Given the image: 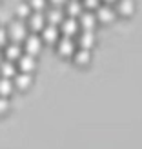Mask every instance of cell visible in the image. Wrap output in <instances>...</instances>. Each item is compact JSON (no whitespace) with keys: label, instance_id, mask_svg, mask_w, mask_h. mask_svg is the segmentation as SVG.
<instances>
[{"label":"cell","instance_id":"obj_17","mask_svg":"<svg viewBox=\"0 0 142 149\" xmlns=\"http://www.w3.org/2000/svg\"><path fill=\"white\" fill-rule=\"evenodd\" d=\"M0 74H2V78H13L15 74H17V68H15V62H0Z\"/></svg>","mask_w":142,"mask_h":149},{"label":"cell","instance_id":"obj_22","mask_svg":"<svg viewBox=\"0 0 142 149\" xmlns=\"http://www.w3.org/2000/svg\"><path fill=\"white\" fill-rule=\"evenodd\" d=\"M7 109H9V102L6 96H0V113H6Z\"/></svg>","mask_w":142,"mask_h":149},{"label":"cell","instance_id":"obj_15","mask_svg":"<svg viewBox=\"0 0 142 149\" xmlns=\"http://www.w3.org/2000/svg\"><path fill=\"white\" fill-rule=\"evenodd\" d=\"M13 78H15L13 86L17 87V89H27L29 86H31V82H33L31 73H17Z\"/></svg>","mask_w":142,"mask_h":149},{"label":"cell","instance_id":"obj_19","mask_svg":"<svg viewBox=\"0 0 142 149\" xmlns=\"http://www.w3.org/2000/svg\"><path fill=\"white\" fill-rule=\"evenodd\" d=\"M82 6L86 11H97L102 6V0H82Z\"/></svg>","mask_w":142,"mask_h":149},{"label":"cell","instance_id":"obj_12","mask_svg":"<svg viewBox=\"0 0 142 149\" xmlns=\"http://www.w3.org/2000/svg\"><path fill=\"white\" fill-rule=\"evenodd\" d=\"M46 17V22L51 26H60V22L66 18V15H64V9L62 7H51V9L44 15Z\"/></svg>","mask_w":142,"mask_h":149},{"label":"cell","instance_id":"obj_9","mask_svg":"<svg viewBox=\"0 0 142 149\" xmlns=\"http://www.w3.org/2000/svg\"><path fill=\"white\" fill-rule=\"evenodd\" d=\"M135 9H137L135 0H117L115 2V13L120 17H131Z\"/></svg>","mask_w":142,"mask_h":149},{"label":"cell","instance_id":"obj_2","mask_svg":"<svg viewBox=\"0 0 142 149\" xmlns=\"http://www.w3.org/2000/svg\"><path fill=\"white\" fill-rule=\"evenodd\" d=\"M95 17H97V22H100V24H111V22L117 18V13H115L113 6L102 4L99 9L95 11Z\"/></svg>","mask_w":142,"mask_h":149},{"label":"cell","instance_id":"obj_11","mask_svg":"<svg viewBox=\"0 0 142 149\" xmlns=\"http://www.w3.org/2000/svg\"><path fill=\"white\" fill-rule=\"evenodd\" d=\"M44 26H46V17H44L42 11H35L27 17V27L31 29V31H42Z\"/></svg>","mask_w":142,"mask_h":149},{"label":"cell","instance_id":"obj_14","mask_svg":"<svg viewBox=\"0 0 142 149\" xmlns=\"http://www.w3.org/2000/svg\"><path fill=\"white\" fill-rule=\"evenodd\" d=\"M36 68V60H35V56L33 55H22L18 58V69L20 73H33V69Z\"/></svg>","mask_w":142,"mask_h":149},{"label":"cell","instance_id":"obj_24","mask_svg":"<svg viewBox=\"0 0 142 149\" xmlns=\"http://www.w3.org/2000/svg\"><path fill=\"white\" fill-rule=\"evenodd\" d=\"M6 44H7V31L0 29V46H6Z\"/></svg>","mask_w":142,"mask_h":149},{"label":"cell","instance_id":"obj_25","mask_svg":"<svg viewBox=\"0 0 142 149\" xmlns=\"http://www.w3.org/2000/svg\"><path fill=\"white\" fill-rule=\"evenodd\" d=\"M117 0H102V4H108V6H113Z\"/></svg>","mask_w":142,"mask_h":149},{"label":"cell","instance_id":"obj_7","mask_svg":"<svg viewBox=\"0 0 142 149\" xmlns=\"http://www.w3.org/2000/svg\"><path fill=\"white\" fill-rule=\"evenodd\" d=\"M71 56H73L75 65H78V68H87V65L91 64V49L77 47V49H75V53H73Z\"/></svg>","mask_w":142,"mask_h":149},{"label":"cell","instance_id":"obj_8","mask_svg":"<svg viewBox=\"0 0 142 149\" xmlns=\"http://www.w3.org/2000/svg\"><path fill=\"white\" fill-rule=\"evenodd\" d=\"M26 53L27 55H38L40 53V49H42V38L36 33H33V35H27L26 36Z\"/></svg>","mask_w":142,"mask_h":149},{"label":"cell","instance_id":"obj_13","mask_svg":"<svg viewBox=\"0 0 142 149\" xmlns=\"http://www.w3.org/2000/svg\"><path fill=\"white\" fill-rule=\"evenodd\" d=\"M64 7H66L64 15H66V17H71V18H78L80 13L84 11V6H82L80 0H68Z\"/></svg>","mask_w":142,"mask_h":149},{"label":"cell","instance_id":"obj_23","mask_svg":"<svg viewBox=\"0 0 142 149\" xmlns=\"http://www.w3.org/2000/svg\"><path fill=\"white\" fill-rule=\"evenodd\" d=\"M48 2L51 4V7H64L68 0H48Z\"/></svg>","mask_w":142,"mask_h":149},{"label":"cell","instance_id":"obj_21","mask_svg":"<svg viewBox=\"0 0 142 149\" xmlns=\"http://www.w3.org/2000/svg\"><path fill=\"white\" fill-rule=\"evenodd\" d=\"M29 15H31V7H29V4H20V6L17 7V17L27 18Z\"/></svg>","mask_w":142,"mask_h":149},{"label":"cell","instance_id":"obj_18","mask_svg":"<svg viewBox=\"0 0 142 149\" xmlns=\"http://www.w3.org/2000/svg\"><path fill=\"white\" fill-rule=\"evenodd\" d=\"M13 89H15V86H13L11 78H0V96H6L7 98L13 93Z\"/></svg>","mask_w":142,"mask_h":149},{"label":"cell","instance_id":"obj_10","mask_svg":"<svg viewBox=\"0 0 142 149\" xmlns=\"http://www.w3.org/2000/svg\"><path fill=\"white\" fill-rule=\"evenodd\" d=\"M42 42H46V44H57L58 38H60V31H58V26H51V24H46L42 29Z\"/></svg>","mask_w":142,"mask_h":149},{"label":"cell","instance_id":"obj_3","mask_svg":"<svg viewBox=\"0 0 142 149\" xmlns=\"http://www.w3.org/2000/svg\"><path fill=\"white\" fill-rule=\"evenodd\" d=\"M78 20V26L82 31H95V27H97V17H95V11H82L80 13V17L77 18Z\"/></svg>","mask_w":142,"mask_h":149},{"label":"cell","instance_id":"obj_16","mask_svg":"<svg viewBox=\"0 0 142 149\" xmlns=\"http://www.w3.org/2000/svg\"><path fill=\"white\" fill-rule=\"evenodd\" d=\"M20 56H22V47L17 42H13V44H9V46L6 47V60L15 62V60H18Z\"/></svg>","mask_w":142,"mask_h":149},{"label":"cell","instance_id":"obj_5","mask_svg":"<svg viewBox=\"0 0 142 149\" xmlns=\"http://www.w3.org/2000/svg\"><path fill=\"white\" fill-rule=\"evenodd\" d=\"M27 36V27L22 24V22H13V24L9 26V31H7V38H11L13 42H22L26 40Z\"/></svg>","mask_w":142,"mask_h":149},{"label":"cell","instance_id":"obj_26","mask_svg":"<svg viewBox=\"0 0 142 149\" xmlns=\"http://www.w3.org/2000/svg\"><path fill=\"white\" fill-rule=\"evenodd\" d=\"M0 62H2V53H0Z\"/></svg>","mask_w":142,"mask_h":149},{"label":"cell","instance_id":"obj_1","mask_svg":"<svg viewBox=\"0 0 142 149\" xmlns=\"http://www.w3.org/2000/svg\"><path fill=\"white\" fill-rule=\"evenodd\" d=\"M58 31H60L62 36H77L78 31H80V26H78V20L77 18H71V17H66L62 22H60V27H58Z\"/></svg>","mask_w":142,"mask_h":149},{"label":"cell","instance_id":"obj_4","mask_svg":"<svg viewBox=\"0 0 142 149\" xmlns=\"http://www.w3.org/2000/svg\"><path fill=\"white\" fill-rule=\"evenodd\" d=\"M75 49H77V42L69 36H60L57 42V51L60 56H71L75 53Z\"/></svg>","mask_w":142,"mask_h":149},{"label":"cell","instance_id":"obj_20","mask_svg":"<svg viewBox=\"0 0 142 149\" xmlns=\"http://www.w3.org/2000/svg\"><path fill=\"white\" fill-rule=\"evenodd\" d=\"M29 7H31L33 11H44L48 6V0H29Z\"/></svg>","mask_w":142,"mask_h":149},{"label":"cell","instance_id":"obj_6","mask_svg":"<svg viewBox=\"0 0 142 149\" xmlns=\"http://www.w3.org/2000/svg\"><path fill=\"white\" fill-rule=\"evenodd\" d=\"M97 44V35L95 31H78L77 35V46L82 49H91Z\"/></svg>","mask_w":142,"mask_h":149}]
</instances>
